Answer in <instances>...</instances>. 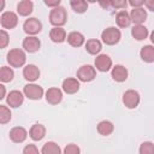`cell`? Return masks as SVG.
<instances>
[{"instance_id": "1", "label": "cell", "mask_w": 154, "mask_h": 154, "mask_svg": "<svg viewBox=\"0 0 154 154\" xmlns=\"http://www.w3.org/2000/svg\"><path fill=\"white\" fill-rule=\"evenodd\" d=\"M67 19V14H66V10L63 6H58L51 10L49 12V22L52 25L57 26V28H61V25H64L66 23Z\"/></svg>"}, {"instance_id": "2", "label": "cell", "mask_w": 154, "mask_h": 154, "mask_svg": "<svg viewBox=\"0 0 154 154\" xmlns=\"http://www.w3.org/2000/svg\"><path fill=\"white\" fill-rule=\"evenodd\" d=\"M26 57L23 49L19 48H13L7 53V63L12 67H20L25 64Z\"/></svg>"}, {"instance_id": "3", "label": "cell", "mask_w": 154, "mask_h": 154, "mask_svg": "<svg viewBox=\"0 0 154 154\" xmlns=\"http://www.w3.org/2000/svg\"><path fill=\"white\" fill-rule=\"evenodd\" d=\"M120 36H122L120 30L117 29L116 26H109V28L105 29V30L101 32V38H102V41H103L106 45H109V46L118 43L119 40H120Z\"/></svg>"}, {"instance_id": "4", "label": "cell", "mask_w": 154, "mask_h": 154, "mask_svg": "<svg viewBox=\"0 0 154 154\" xmlns=\"http://www.w3.org/2000/svg\"><path fill=\"white\" fill-rule=\"evenodd\" d=\"M96 70L91 65H82L77 70V79L81 82H90L95 78Z\"/></svg>"}, {"instance_id": "5", "label": "cell", "mask_w": 154, "mask_h": 154, "mask_svg": "<svg viewBox=\"0 0 154 154\" xmlns=\"http://www.w3.org/2000/svg\"><path fill=\"white\" fill-rule=\"evenodd\" d=\"M23 30L29 36H35L42 30V23L37 18H28L23 24Z\"/></svg>"}, {"instance_id": "6", "label": "cell", "mask_w": 154, "mask_h": 154, "mask_svg": "<svg viewBox=\"0 0 154 154\" xmlns=\"http://www.w3.org/2000/svg\"><path fill=\"white\" fill-rule=\"evenodd\" d=\"M23 93L24 95L30 99V100H40L43 95V89L42 87H40L38 84H35V83H29L26 85H24V89H23Z\"/></svg>"}, {"instance_id": "7", "label": "cell", "mask_w": 154, "mask_h": 154, "mask_svg": "<svg viewBox=\"0 0 154 154\" xmlns=\"http://www.w3.org/2000/svg\"><path fill=\"white\" fill-rule=\"evenodd\" d=\"M123 103L128 108H136L140 103V94L134 89L126 90L123 94Z\"/></svg>"}, {"instance_id": "8", "label": "cell", "mask_w": 154, "mask_h": 154, "mask_svg": "<svg viewBox=\"0 0 154 154\" xmlns=\"http://www.w3.org/2000/svg\"><path fill=\"white\" fill-rule=\"evenodd\" d=\"M0 23L4 29H13L18 24V17L12 11H6L0 17Z\"/></svg>"}, {"instance_id": "9", "label": "cell", "mask_w": 154, "mask_h": 154, "mask_svg": "<svg viewBox=\"0 0 154 154\" xmlns=\"http://www.w3.org/2000/svg\"><path fill=\"white\" fill-rule=\"evenodd\" d=\"M95 67L101 72H107L112 67V59L107 54H100L95 58Z\"/></svg>"}, {"instance_id": "10", "label": "cell", "mask_w": 154, "mask_h": 154, "mask_svg": "<svg viewBox=\"0 0 154 154\" xmlns=\"http://www.w3.org/2000/svg\"><path fill=\"white\" fill-rule=\"evenodd\" d=\"M28 132L23 126H14L10 131V138L14 143H22L26 140Z\"/></svg>"}, {"instance_id": "11", "label": "cell", "mask_w": 154, "mask_h": 154, "mask_svg": "<svg viewBox=\"0 0 154 154\" xmlns=\"http://www.w3.org/2000/svg\"><path fill=\"white\" fill-rule=\"evenodd\" d=\"M41 42L36 36H26L23 40V48L29 53H35L40 49Z\"/></svg>"}, {"instance_id": "12", "label": "cell", "mask_w": 154, "mask_h": 154, "mask_svg": "<svg viewBox=\"0 0 154 154\" xmlns=\"http://www.w3.org/2000/svg\"><path fill=\"white\" fill-rule=\"evenodd\" d=\"M6 101H7V105H8L10 107L17 108V107H19V106L23 103L24 96H23V94H22L19 90H12V91L8 93Z\"/></svg>"}, {"instance_id": "13", "label": "cell", "mask_w": 154, "mask_h": 154, "mask_svg": "<svg viewBox=\"0 0 154 154\" xmlns=\"http://www.w3.org/2000/svg\"><path fill=\"white\" fill-rule=\"evenodd\" d=\"M130 18L135 25H142V23L146 22V19H147V11L143 7L132 8L131 13H130Z\"/></svg>"}, {"instance_id": "14", "label": "cell", "mask_w": 154, "mask_h": 154, "mask_svg": "<svg viewBox=\"0 0 154 154\" xmlns=\"http://www.w3.org/2000/svg\"><path fill=\"white\" fill-rule=\"evenodd\" d=\"M23 76L26 81L29 82H35L36 79H38L40 77V70L36 65L29 64L23 69Z\"/></svg>"}, {"instance_id": "15", "label": "cell", "mask_w": 154, "mask_h": 154, "mask_svg": "<svg viewBox=\"0 0 154 154\" xmlns=\"http://www.w3.org/2000/svg\"><path fill=\"white\" fill-rule=\"evenodd\" d=\"M63 99V93L59 88H49L46 91V100L51 105H58Z\"/></svg>"}, {"instance_id": "16", "label": "cell", "mask_w": 154, "mask_h": 154, "mask_svg": "<svg viewBox=\"0 0 154 154\" xmlns=\"http://www.w3.org/2000/svg\"><path fill=\"white\" fill-rule=\"evenodd\" d=\"M63 90L66 93V94H75L79 90V82L77 78H66L64 79L63 82Z\"/></svg>"}, {"instance_id": "17", "label": "cell", "mask_w": 154, "mask_h": 154, "mask_svg": "<svg viewBox=\"0 0 154 154\" xmlns=\"http://www.w3.org/2000/svg\"><path fill=\"white\" fill-rule=\"evenodd\" d=\"M111 76L116 82H124L128 78V70L123 65H116L112 67Z\"/></svg>"}, {"instance_id": "18", "label": "cell", "mask_w": 154, "mask_h": 154, "mask_svg": "<svg viewBox=\"0 0 154 154\" xmlns=\"http://www.w3.org/2000/svg\"><path fill=\"white\" fill-rule=\"evenodd\" d=\"M49 37H51V40L53 41V42H55V43H61V42H64L65 40H66V31L63 29V28H57V26H54V28H52L51 29V31H49Z\"/></svg>"}, {"instance_id": "19", "label": "cell", "mask_w": 154, "mask_h": 154, "mask_svg": "<svg viewBox=\"0 0 154 154\" xmlns=\"http://www.w3.org/2000/svg\"><path fill=\"white\" fill-rule=\"evenodd\" d=\"M29 135L34 141H40L46 135V128L42 124H34L29 130Z\"/></svg>"}, {"instance_id": "20", "label": "cell", "mask_w": 154, "mask_h": 154, "mask_svg": "<svg viewBox=\"0 0 154 154\" xmlns=\"http://www.w3.org/2000/svg\"><path fill=\"white\" fill-rule=\"evenodd\" d=\"M32 8H34V4L30 0L19 1L17 5V12L19 13V16H24V17L29 16L32 12Z\"/></svg>"}, {"instance_id": "21", "label": "cell", "mask_w": 154, "mask_h": 154, "mask_svg": "<svg viewBox=\"0 0 154 154\" xmlns=\"http://www.w3.org/2000/svg\"><path fill=\"white\" fill-rule=\"evenodd\" d=\"M116 22H117L119 28H128L131 23L130 14L125 10H120L116 16Z\"/></svg>"}, {"instance_id": "22", "label": "cell", "mask_w": 154, "mask_h": 154, "mask_svg": "<svg viewBox=\"0 0 154 154\" xmlns=\"http://www.w3.org/2000/svg\"><path fill=\"white\" fill-rule=\"evenodd\" d=\"M67 42L72 46V47H81L83 43H84V36L78 32V31H72L67 35L66 37Z\"/></svg>"}, {"instance_id": "23", "label": "cell", "mask_w": 154, "mask_h": 154, "mask_svg": "<svg viewBox=\"0 0 154 154\" xmlns=\"http://www.w3.org/2000/svg\"><path fill=\"white\" fill-rule=\"evenodd\" d=\"M96 129H97V132H99L100 135H102V136H108V135H111V134L113 132L114 125H113V123L109 122V120H102V122H100V123L97 124Z\"/></svg>"}, {"instance_id": "24", "label": "cell", "mask_w": 154, "mask_h": 154, "mask_svg": "<svg viewBox=\"0 0 154 154\" xmlns=\"http://www.w3.org/2000/svg\"><path fill=\"white\" fill-rule=\"evenodd\" d=\"M131 35L135 40L137 41H142L144 38H147L148 36V29L144 25H134V28L131 29Z\"/></svg>"}, {"instance_id": "25", "label": "cell", "mask_w": 154, "mask_h": 154, "mask_svg": "<svg viewBox=\"0 0 154 154\" xmlns=\"http://www.w3.org/2000/svg\"><path fill=\"white\" fill-rule=\"evenodd\" d=\"M140 55H141V59L146 63H153L154 61V46H150V45H147L144 47L141 48V52H140Z\"/></svg>"}, {"instance_id": "26", "label": "cell", "mask_w": 154, "mask_h": 154, "mask_svg": "<svg viewBox=\"0 0 154 154\" xmlns=\"http://www.w3.org/2000/svg\"><path fill=\"white\" fill-rule=\"evenodd\" d=\"M101 48H102V45H101V42H100L99 40L91 38V40H88V41L85 42V49H87V52H88L89 54L95 55V54L100 53Z\"/></svg>"}, {"instance_id": "27", "label": "cell", "mask_w": 154, "mask_h": 154, "mask_svg": "<svg viewBox=\"0 0 154 154\" xmlns=\"http://www.w3.org/2000/svg\"><path fill=\"white\" fill-rule=\"evenodd\" d=\"M41 154H61L60 147L55 142H46L41 149Z\"/></svg>"}, {"instance_id": "28", "label": "cell", "mask_w": 154, "mask_h": 154, "mask_svg": "<svg viewBox=\"0 0 154 154\" xmlns=\"http://www.w3.org/2000/svg\"><path fill=\"white\" fill-rule=\"evenodd\" d=\"M14 77V72L11 67L8 66H2L0 69V81L6 83V82H11Z\"/></svg>"}, {"instance_id": "29", "label": "cell", "mask_w": 154, "mask_h": 154, "mask_svg": "<svg viewBox=\"0 0 154 154\" xmlns=\"http://www.w3.org/2000/svg\"><path fill=\"white\" fill-rule=\"evenodd\" d=\"M70 6L77 13H83L88 8V4L83 0H72V1H70Z\"/></svg>"}, {"instance_id": "30", "label": "cell", "mask_w": 154, "mask_h": 154, "mask_svg": "<svg viewBox=\"0 0 154 154\" xmlns=\"http://www.w3.org/2000/svg\"><path fill=\"white\" fill-rule=\"evenodd\" d=\"M10 120H11V111L6 106L0 105V123L6 124Z\"/></svg>"}, {"instance_id": "31", "label": "cell", "mask_w": 154, "mask_h": 154, "mask_svg": "<svg viewBox=\"0 0 154 154\" xmlns=\"http://www.w3.org/2000/svg\"><path fill=\"white\" fill-rule=\"evenodd\" d=\"M140 154H154V143L147 141L140 146Z\"/></svg>"}, {"instance_id": "32", "label": "cell", "mask_w": 154, "mask_h": 154, "mask_svg": "<svg viewBox=\"0 0 154 154\" xmlns=\"http://www.w3.org/2000/svg\"><path fill=\"white\" fill-rule=\"evenodd\" d=\"M64 154H81V149L77 144L70 143L64 148Z\"/></svg>"}, {"instance_id": "33", "label": "cell", "mask_w": 154, "mask_h": 154, "mask_svg": "<svg viewBox=\"0 0 154 154\" xmlns=\"http://www.w3.org/2000/svg\"><path fill=\"white\" fill-rule=\"evenodd\" d=\"M23 154H41L35 144H26L23 149Z\"/></svg>"}, {"instance_id": "34", "label": "cell", "mask_w": 154, "mask_h": 154, "mask_svg": "<svg viewBox=\"0 0 154 154\" xmlns=\"http://www.w3.org/2000/svg\"><path fill=\"white\" fill-rule=\"evenodd\" d=\"M8 43V34L5 30L0 31V48H5Z\"/></svg>"}, {"instance_id": "35", "label": "cell", "mask_w": 154, "mask_h": 154, "mask_svg": "<svg viewBox=\"0 0 154 154\" xmlns=\"http://www.w3.org/2000/svg\"><path fill=\"white\" fill-rule=\"evenodd\" d=\"M126 5H128V2L124 1V0H122V1H118V0H116V1H111V6L114 7V8H125Z\"/></svg>"}, {"instance_id": "36", "label": "cell", "mask_w": 154, "mask_h": 154, "mask_svg": "<svg viewBox=\"0 0 154 154\" xmlns=\"http://www.w3.org/2000/svg\"><path fill=\"white\" fill-rule=\"evenodd\" d=\"M129 4L134 7V8H138V7H142L144 5V0H130Z\"/></svg>"}, {"instance_id": "37", "label": "cell", "mask_w": 154, "mask_h": 154, "mask_svg": "<svg viewBox=\"0 0 154 154\" xmlns=\"http://www.w3.org/2000/svg\"><path fill=\"white\" fill-rule=\"evenodd\" d=\"M45 4H46L47 6H49V7H52V8H54V7H58V6L60 5V0H54V1H49V0H45Z\"/></svg>"}, {"instance_id": "38", "label": "cell", "mask_w": 154, "mask_h": 154, "mask_svg": "<svg viewBox=\"0 0 154 154\" xmlns=\"http://www.w3.org/2000/svg\"><path fill=\"white\" fill-rule=\"evenodd\" d=\"M144 5H146V7L149 11H153L154 12V0H146L144 1Z\"/></svg>"}, {"instance_id": "39", "label": "cell", "mask_w": 154, "mask_h": 154, "mask_svg": "<svg viewBox=\"0 0 154 154\" xmlns=\"http://www.w3.org/2000/svg\"><path fill=\"white\" fill-rule=\"evenodd\" d=\"M0 89H1V95H0V99H4L5 97V87L2 84H0Z\"/></svg>"}, {"instance_id": "40", "label": "cell", "mask_w": 154, "mask_h": 154, "mask_svg": "<svg viewBox=\"0 0 154 154\" xmlns=\"http://www.w3.org/2000/svg\"><path fill=\"white\" fill-rule=\"evenodd\" d=\"M150 40H152V42L154 43V30H153L152 34H150Z\"/></svg>"}]
</instances>
